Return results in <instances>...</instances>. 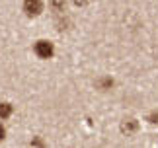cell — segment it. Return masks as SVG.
Instances as JSON below:
<instances>
[{
	"mask_svg": "<svg viewBox=\"0 0 158 148\" xmlns=\"http://www.w3.org/2000/svg\"><path fill=\"white\" fill-rule=\"evenodd\" d=\"M33 51H35V55H37L39 59H51L53 55H55V47H53V43H51V41L41 39V41L35 43Z\"/></svg>",
	"mask_w": 158,
	"mask_h": 148,
	"instance_id": "cell-1",
	"label": "cell"
},
{
	"mask_svg": "<svg viewBox=\"0 0 158 148\" xmlns=\"http://www.w3.org/2000/svg\"><path fill=\"white\" fill-rule=\"evenodd\" d=\"M43 8H45L43 0H23V12L31 18L39 16L41 12H43Z\"/></svg>",
	"mask_w": 158,
	"mask_h": 148,
	"instance_id": "cell-2",
	"label": "cell"
},
{
	"mask_svg": "<svg viewBox=\"0 0 158 148\" xmlns=\"http://www.w3.org/2000/svg\"><path fill=\"white\" fill-rule=\"evenodd\" d=\"M12 111H14V107H12L8 101H0V121L8 119V117L12 115Z\"/></svg>",
	"mask_w": 158,
	"mask_h": 148,
	"instance_id": "cell-3",
	"label": "cell"
},
{
	"mask_svg": "<svg viewBox=\"0 0 158 148\" xmlns=\"http://www.w3.org/2000/svg\"><path fill=\"white\" fill-rule=\"evenodd\" d=\"M98 86H100L102 90H109V88L113 86V80H111V78H102L100 82H98Z\"/></svg>",
	"mask_w": 158,
	"mask_h": 148,
	"instance_id": "cell-4",
	"label": "cell"
},
{
	"mask_svg": "<svg viewBox=\"0 0 158 148\" xmlns=\"http://www.w3.org/2000/svg\"><path fill=\"white\" fill-rule=\"evenodd\" d=\"M135 129H137V123L135 121H129V123H125V125H123V131H135Z\"/></svg>",
	"mask_w": 158,
	"mask_h": 148,
	"instance_id": "cell-5",
	"label": "cell"
},
{
	"mask_svg": "<svg viewBox=\"0 0 158 148\" xmlns=\"http://www.w3.org/2000/svg\"><path fill=\"white\" fill-rule=\"evenodd\" d=\"M4 137H6V129H4L2 125H0V142L4 140Z\"/></svg>",
	"mask_w": 158,
	"mask_h": 148,
	"instance_id": "cell-6",
	"label": "cell"
},
{
	"mask_svg": "<svg viewBox=\"0 0 158 148\" xmlns=\"http://www.w3.org/2000/svg\"><path fill=\"white\" fill-rule=\"evenodd\" d=\"M150 123H158V113H152V115H150Z\"/></svg>",
	"mask_w": 158,
	"mask_h": 148,
	"instance_id": "cell-7",
	"label": "cell"
}]
</instances>
